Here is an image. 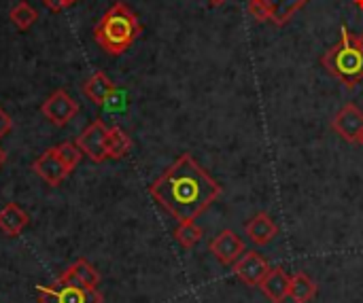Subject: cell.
<instances>
[{
  "label": "cell",
  "instance_id": "obj_10",
  "mask_svg": "<svg viewBox=\"0 0 363 303\" xmlns=\"http://www.w3.org/2000/svg\"><path fill=\"white\" fill-rule=\"evenodd\" d=\"M208 251L215 255V259L223 265H234L247 251H245V242L238 238V234H234L232 229L221 231L217 238L211 240Z\"/></svg>",
  "mask_w": 363,
  "mask_h": 303
},
{
  "label": "cell",
  "instance_id": "obj_22",
  "mask_svg": "<svg viewBox=\"0 0 363 303\" xmlns=\"http://www.w3.org/2000/svg\"><path fill=\"white\" fill-rule=\"evenodd\" d=\"M77 0H43V4L49 8V11H62L70 4H74Z\"/></svg>",
  "mask_w": 363,
  "mask_h": 303
},
{
  "label": "cell",
  "instance_id": "obj_9",
  "mask_svg": "<svg viewBox=\"0 0 363 303\" xmlns=\"http://www.w3.org/2000/svg\"><path fill=\"white\" fill-rule=\"evenodd\" d=\"M43 115L53 123V125H66L77 113H79V106L77 102L64 91V89H57L53 91L45 102H43Z\"/></svg>",
  "mask_w": 363,
  "mask_h": 303
},
{
  "label": "cell",
  "instance_id": "obj_21",
  "mask_svg": "<svg viewBox=\"0 0 363 303\" xmlns=\"http://www.w3.org/2000/svg\"><path fill=\"white\" fill-rule=\"evenodd\" d=\"M55 151H57L60 161H62L64 168L68 170V174L77 168V164L81 161V155H83V151L77 147V142H62V144L55 147Z\"/></svg>",
  "mask_w": 363,
  "mask_h": 303
},
{
  "label": "cell",
  "instance_id": "obj_17",
  "mask_svg": "<svg viewBox=\"0 0 363 303\" xmlns=\"http://www.w3.org/2000/svg\"><path fill=\"white\" fill-rule=\"evenodd\" d=\"M130 149H132L130 136L119 125L108 127V134H106V157L108 159H123L130 153Z\"/></svg>",
  "mask_w": 363,
  "mask_h": 303
},
{
  "label": "cell",
  "instance_id": "obj_26",
  "mask_svg": "<svg viewBox=\"0 0 363 303\" xmlns=\"http://www.w3.org/2000/svg\"><path fill=\"white\" fill-rule=\"evenodd\" d=\"M359 144H362V147H363V134H362V136H359Z\"/></svg>",
  "mask_w": 363,
  "mask_h": 303
},
{
  "label": "cell",
  "instance_id": "obj_6",
  "mask_svg": "<svg viewBox=\"0 0 363 303\" xmlns=\"http://www.w3.org/2000/svg\"><path fill=\"white\" fill-rule=\"evenodd\" d=\"M270 272V263L264 255L257 251H247L236 263H234V274L240 282L247 287H259L266 274Z\"/></svg>",
  "mask_w": 363,
  "mask_h": 303
},
{
  "label": "cell",
  "instance_id": "obj_11",
  "mask_svg": "<svg viewBox=\"0 0 363 303\" xmlns=\"http://www.w3.org/2000/svg\"><path fill=\"white\" fill-rule=\"evenodd\" d=\"M34 172H36L47 185H51V187H57V185L68 176V170H66L64 164L60 161L55 147H53V149H47V151L34 161Z\"/></svg>",
  "mask_w": 363,
  "mask_h": 303
},
{
  "label": "cell",
  "instance_id": "obj_18",
  "mask_svg": "<svg viewBox=\"0 0 363 303\" xmlns=\"http://www.w3.org/2000/svg\"><path fill=\"white\" fill-rule=\"evenodd\" d=\"M66 272H70L79 282H83V285H87V287H91V289H98V285H100V274H98V270H96L89 261H85V259H77Z\"/></svg>",
  "mask_w": 363,
  "mask_h": 303
},
{
  "label": "cell",
  "instance_id": "obj_7",
  "mask_svg": "<svg viewBox=\"0 0 363 303\" xmlns=\"http://www.w3.org/2000/svg\"><path fill=\"white\" fill-rule=\"evenodd\" d=\"M106 134H108V127L98 119L94 123H89L83 134L77 138V147L96 164L108 159L106 157Z\"/></svg>",
  "mask_w": 363,
  "mask_h": 303
},
{
  "label": "cell",
  "instance_id": "obj_24",
  "mask_svg": "<svg viewBox=\"0 0 363 303\" xmlns=\"http://www.w3.org/2000/svg\"><path fill=\"white\" fill-rule=\"evenodd\" d=\"M4 161H6V153H4V149L0 147V166H2Z\"/></svg>",
  "mask_w": 363,
  "mask_h": 303
},
{
  "label": "cell",
  "instance_id": "obj_25",
  "mask_svg": "<svg viewBox=\"0 0 363 303\" xmlns=\"http://www.w3.org/2000/svg\"><path fill=\"white\" fill-rule=\"evenodd\" d=\"M208 2H211V4H213V6H219V4H223V2H225V0H208Z\"/></svg>",
  "mask_w": 363,
  "mask_h": 303
},
{
  "label": "cell",
  "instance_id": "obj_4",
  "mask_svg": "<svg viewBox=\"0 0 363 303\" xmlns=\"http://www.w3.org/2000/svg\"><path fill=\"white\" fill-rule=\"evenodd\" d=\"M40 303H102L98 289L79 282L70 272H64L53 285L38 287Z\"/></svg>",
  "mask_w": 363,
  "mask_h": 303
},
{
  "label": "cell",
  "instance_id": "obj_27",
  "mask_svg": "<svg viewBox=\"0 0 363 303\" xmlns=\"http://www.w3.org/2000/svg\"><path fill=\"white\" fill-rule=\"evenodd\" d=\"M359 42H362V47H363V34H362V36H359Z\"/></svg>",
  "mask_w": 363,
  "mask_h": 303
},
{
  "label": "cell",
  "instance_id": "obj_13",
  "mask_svg": "<svg viewBox=\"0 0 363 303\" xmlns=\"http://www.w3.org/2000/svg\"><path fill=\"white\" fill-rule=\"evenodd\" d=\"M259 289L272 303H285L289 299V274L283 268H270Z\"/></svg>",
  "mask_w": 363,
  "mask_h": 303
},
{
  "label": "cell",
  "instance_id": "obj_14",
  "mask_svg": "<svg viewBox=\"0 0 363 303\" xmlns=\"http://www.w3.org/2000/svg\"><path fill=\"white\" fill-rule=\"evenodd\" d=\"M30 223V217L26 210H21L17 204H6L0 210V231L9 238H17L26 225Z\"/></svg>",
  "mask_w": 363,
  "mask_h": 303
},
{
  "label": "cell",
  "instance_id": "obj_23",
  "mask_svg": "<svg viewBox=\"0 0 363 303\" xmlns=\"http://www.w3.org/2000/svg\"><path fill=\"white\" fill-rule=\"evenodd\" d=\"M11 127H13V121H11V117L0 108V138L2 136H6L9 132H11Z\"/></svg>",
  "mask_w": 363,
  "mask_h": 303
},
{
  "label": "cell",
  "instance_id": "obj_12",
  "mask_svg": "<svg viewBox=\"0 0 363 303\" xmlns=\"http://www.w3.org/2000/svg\"><path fill=\"white\" fill-rule=\"evenodd\" d=\"M247 236L251 238V242L255 246H268L277 236H279V227L272 221V217L268 212H257L245 227Z\"/></svg>",
  "mask_w": 363,
  "mask_h": 303
},
{
  "label": "cell",
  "instance_id": "obj_8",
  "mask_svg": "<svg viewBox=\"0 0 363 303\" xmlns=\"http://www.w3.org/2000/svg\"><path fill=\"white\" fill-rule=\"evenodd\" d=\"M332 127H334V132L342 140H347V142H359V136L363 134V110H359L351 102L345 104L336 113V117L332 121Z\"/></svg>",
  "mask_w": 363,
  "mask_h": 303
},
{
  "label": "cell",
  "instance_id": "obj_19",
  "mask_svg": "<svg viewBox=\"0 0 363 303\" xmlns=\"http://www.w3.org/2000/svg\"><path fill=\"white\" fill-rule=\"evenodd\" d=\"M204 231L200 225H196L194 221H185V223H179L177 231H174V238L177 242L183 246V248H194L200 240H202Z\"/></svg>",
  "mask_w": 363,
  "mask_h": 303
},
{
  "label": "cell",
  "instance_id": "obj_3",
  "mask_svg": "<svg viewBox=\"0 0 363 303\" xmlns=\"http://www.w3.org/2000/svg\"><path fill=\"white\" fill-rule=\"evenodd\" d=\"M321 64L332 76L342 81L347 87H355L359 81H363V47L359 36L342 28L340 40L323 53Z\"/></svg>",
  "mask_w": 363,
  "mask_h": 303
},
{
  "label": "cell",
  "instance_id": "obj_15",
  "mask_svg": "<svg viewBox=\"0 0 363 303\" xmlns=\"http://www.w3.org/2000/svg\"><path fill=\"white\" fill-rule=\"evenodd\" d=\"M83 93H85L94 104H104V102L115 93V83L106 76V72L98 70V72H94V74L85 81Z\"/></svg>",
  "mask_w": 363,
  "mask_h": 303
},
{
  "label": "cell",
  "instance_id": "obj_2",
  "mask_svg": "<svg viewBox=\"0 0 363 303\" xmlns=\"http://www.w3.org/2000/svg\"><path fill=\"white\" fill-rule=\"evenodd\" d=\"M140 21L125 2H115L94 28L96 42L111 55L123 53L140 34Z\"/></svg>",
  "mask_w": 363,
  "mask_h": 303
},
{
  "label": "cell",
  "instance_id": "obj_1",
  "mask_svg": "<svg viewBox=\"0 0 363 303\" xmlns=\"http://www.w3.org/2000/svg\"><path fill=\"white\" fill-rule=\"evenodd\" d=\"M149 195L170 217L185 223L196 221L221 195V185L185 153L149 187Z\"/></svg>",
  "mask_w": 363,
  "mask_h": 303
},
{
  "label": "cell",
  "instance_id": "obj_5",
  "mask_svg": "<svg viewBox=\"0 0 363 303\" xmlns=\"http://www.w3.org/2000/svg\"><path fill=\"white\" fill-rule=\"evenodd\" d=\"M311 0H249V11L257 21H272L285 25Z\"/></svg>",
  "mask_w": 363,
  "mask_h": 303
},
{
  "label": "cell",
  "instance_id": "obj_16",
  "mask_svg": "<svg viewBox=\"0 0 363 303\" xmlns=\"http://www.w3.org/2000/svg\"><path fill=\"white\" fill-rule=\"evenodd\" d=\"M317 282L311 280L304 272H296L289 276V299L294 303H311L317 297Z\"/></svg>",
  "mask_w": 363,
  "mask_h": 303
},
{
  "label": "cell",
  "instance_id": "obj_20",
  "mask_svg": "<svg viewBox=\"0 0 363 303\" xmlns=\"http://www.w3.org/2000/svg\"><path fill=\"white\" fill-rule=\"evenodd\" d=\"M36 17H38L36 8H32L28 2H19L11 8V21L21 30H28L36 21Z\"/></svg>",
  "mask_w": 363,
  "mask_h": 303
}]
</instances>
